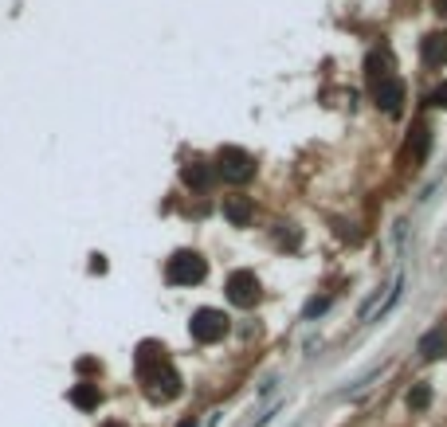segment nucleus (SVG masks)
Returning a JSON list of instances; mask_svg holds the SVG:
<instances>
[{
    "label": "nucleus",
    "instance_id": "nucleus-1",
    "mask_svg": "<svg viewBox=\"0 0 447 427\" xmlns=\"http://www.w3.org/2000/svg\"><path fill=\"white\" fill-rule=\"evenodd\" d=\"M137 377L149 385L153 396H161V400H169V396L181 392V372L173 369V360L165 357V349H161L157 341H142L137 345Z\"/></svg>",
    "mask_w": 447,
    "mask_h": 427
},
{
    "label": "nucleus",
    "instance_id": "nucleus-2",
    "mask_svg": "<svg viewBox=\"0 0 447 427\" xmlns=\"http://www.w3.org/2000/svg\"><path fill=\"white\" fill-rule=\"evenodd\" d=\"M208 263H204L200 251H177L169 263H165V283L169 286H193L204 278Z\"/></svg>",
    "mask_w": 447,
    "mask_h": 427
},
{
    "label": "nucleus",
    "instance_id": "nucleus-3",
    "mask_svg": "<svg viewBox=\"0 0 447 427\" xmlns=\"http://www.w3.org/2000/svg\"><path fill=\"white\" fill-rule=\"evenodd\" d=\"M188 334L200 345L220 341V337L228 334V314L216 310V306H200V310H193V318H188Z\"/></svg>",
    "mask_w": 447,
    "mask_h": 427
},
{
    "label": "nucleus",
    "instance_id": "nucleus-4",
    "mask_svg": "<svg viewBox=\"0 0 447 427\" xmlns=\"http://www.w3.org/2000/svg\"><path fill=\"white\" fill-rule=\"evenodd\" d=\"M216 169L224 173V181H236V185H244L247 176L255 173V157L247 149H239V145H220Z\"/></svg>",
    "mask_w": 447,
    "mask_h": 427
},
{
    "label": "nucleus",
    "instance_id": "nucleus-5",
    "mask_svg": "<svg viewBox=\"0 0 447 427\" xmlns=\"http://www.w3.org/2000/svg\"><path fill=\"white\" fill-rule=\"evenodd\" d=\"M224 290H228L232 306H244L247 310V306H255V298H259V278H255V271H232Z\"/></svg>",
    "mask_w": 447,
    "mask_h": 427
},
{
    "label": "nucleus",
    "instance_id": "nucleus-6",
    "mask_svg": "<svg viewBox=\"0 0 447 427\" xmlns=\"http://www.w3.org/2000/svg\"><path fill=\"white\" fill-rule=\"evenodd\" d=\"M373 94H377V106H385L388 114H397V110L404 106V79H397V75L380 79V83L373 86Z\"/></svg>",
    "mask_w": 447,
    "mask_h": 427
},
{
    "label": "nucleus",
    "instance_id": "nucleus-7",
    "mask_svg": "<svg viewBox=\"0 0 447 427\" xmlns=\"http://www.w3.org/2000/svg\"><path fill=\"white\" fill-rule=\"evenodd\" d=\"M400 286H404V275H392V283L385 286V294H373V302L361 310V321H373L380 310H388V306L400 298Z\"/></svg>",
    "mask_w": 447,
    "mask_h": 427
},
{
    "label": "nucleus",
    "instance_id": "nucleus-8",
    "mask_svg": "<svg viewBox=\"0 0 447 427\" xmlns=\"http://www.w3.org/2000/svg\"><path fill=\"white\" fill-rule=\"evenodd\" d=\"M420 59L428 67H443L447 63V32H428L420 40Z\"/></svg>",
    "mask_w": 447,
    "mask_h": 427
},
{
    "label": "nucleus",
    "instance_id": "nucleus-9",
    "mask_svg": "<svg viewBox=\"0 0 447 427\" xmlns=\"http://www.w3.org/2000/svg\"><path fill=\"white\" fill-rule=\"evenodd\" d=\"M251 196H224V220H232L236 227H244L251 220Z\"/></svg>",
    "mask_w": 447,
    "mask_h": 427
},
{
    "label": "nucleus",
    "instance_id": "nucleus-10",
    "mask_svg": "<svg viewBox=\"0 0 447 427\" xmlns=\"http://www.w3.org/2000/svg\"><path fill=\"white\" fill-rule=\"evenodd\" d=\"M420 353H424L428 360L443 357V353H447V329H443V326H431L428 334L420 337Z\"/></svg>",
    "mask_w": 447,
    "mask_h": 427
},
{
    "label": "nucleus",
    "instance_id": "nucleus-11",
    "mask_svg": "<svg viewBox=\"0 0 447 427\" xmlns=\"http://www.w3.org/2000/svg\"><path fill=\"white\" fill-rule=\"evenodd\" d=\"M98 400H102V392H98V385H91V380H79V385L71 388V404L83 408V411L98 408Z\"/></svg>",
    "mask_w": 447,
    "mask_h": 427
},
{
    "label": "nucleus",
    "instance_id": "nucleus-12",
    "mask_svg": "<svg viewBox=\"0 0 447 427\" xmlns=\"http://www.w3.org/2000/svg\"><path fill=\"white\" fill-rule=\"evenodd\" d=\"M181 176H185L188 188H208L212 185V169L204 165V161H188V165L181 169Z\"/></svg>",
    "mask_w": 447,
    "mask_h": 427
},
{
    "label": "nucleus",
    "instance_id": "nucleus-13",
    "mask_svg": "<svg viewBox=\"0 0 447 427\" xmlns=\"http://www.w3.org/2000/svg\"><path fill=\"white\" fill-rule=\"evenodd\" d=\"M416 157H428V145H431V130L428 126H412V137H408Z\"/></svg>",
    "mask_w": 447,
    "mask_h": 427
},
{
    "label": "nucleus",
    "instance_id": "nucleus-14",
    "mask_svg": "<svg viewBox=\"0 0 447 427\" xmlns=\"http://www.w3.org/2000/svg\"><path fill=\"white\" fill-rule=\"evenodd\" d=\"M365 67H369V75L377 79H388V55H380V51H369V59H365Z\"/></svg>",
    "mask_w": 447,
    "mask_h": 427
},
{
    "label": "nucleus",
    "instance_id": "nucleus-15",
    "mask_svg": "<svg viewBox=\"0 0 447 427\" xmlns=\"http://www.w3.org/2000/svg\"><path fill=\"white\" fill-rule=\"evenodd\" d=\"M431 404V385H416L412 392H408V408H416V411H424Z\"/></svg>",
    "mask_w": 447,
    "mask_h": 427
},
{
    "label": "nucleus",
    "instance_id": "nucleus-16",
    "mask_svg": "<svg viewBox=\"0 0 447 427\" xmlns=\"http://www.w3.org/2000/svg\"><path fill=\"white\" fill-rule=\"evenodd\" d=\"M322 310H329V298H310L306 302V318H318Z\"/></svg>",
    "mask_w": 447,
    "mask_h": 427
},
{
    "label": "nucleus",
    "instance_id": "nucleus-17",
    "mask_svg": "<svg viewBox=\"0 0 447 427\" xmlns=\"http://www.w3.org/2000/svg\"><path fill=\"white\" fill-rule=\"evenodd\" d=\"M428 102H431V106H447V83H439L436 91L428 94Z\"/></svg>",
    "mask_w": 447,
    "mask_h": 427
},
{
    "label": "nucleus",
    "instance_id": "nucleus-18",
    "mask_svg": "<svg viewBox=\"0 0 447 427\" xmlns=\"http://www.w3.org/2000/svg\"><path fill=\"white\" fill-rule=\"evenodd\" d=\"M177 427H196V419H193V416H185V419H181Z\"/></svg>",
    "mask_w": 447,
    "mask_h": 427
},
{
    "label": "nucleus",
    "instance_id": "nucleus-19",
    "mask_svg": "<svg viewBox=\"0 0 447 427\" xmlns=\"http://www.w3.org/2000/svg\"><path fill=\"white\" fill-rule=\"evenodd\" d=\"M436 4H439V12H447V0H436Z\"/></svg>",
    "mask_w": 447,
    "mask_h": 427
},
{
    "label": "nucleus",
    "instance_id": "nucleus-20",
    "mask_svg": "<svg viewBox=\"0 0 447 427\" xmlns=\"http://www.w3.org/2000/svg\"><path fill=\"white\" fill-rule=\"evenodd\" d=\"M102 427H126V423H102Z\"/></svg>",
    "mask_w": 447,
    "mask_h": 427
}]
</instances>
